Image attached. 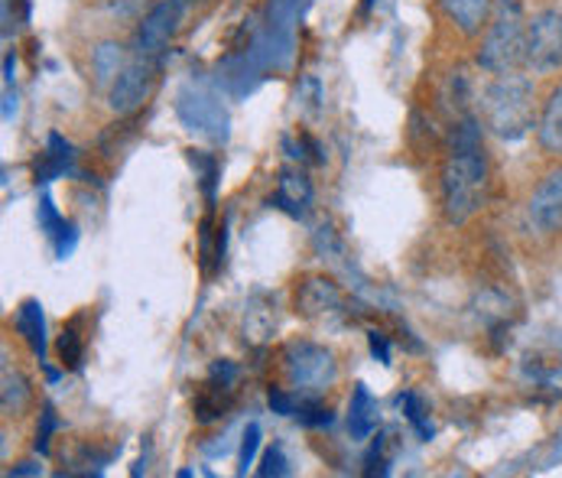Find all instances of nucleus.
<instances>
[{
	"label": "nucleus",
	"mask_w": 562,
	"mask_h": 478,
	"mask_svg": "<svg viewBox=\"0 0 562 478\" xmlns=\"http://www.w3.org/2000/svg\"><path fill=\"white\" fill-rule=\"evenodd\" d=\"M479 111H482L484 127L501 137V141H520L537 127V95L533 81L520 69L501 73L487 81L479 95Z\"/></svg>",
	"instance_id": "obj_1"
},
{
	"label": "nucleus",
	"mask_w": 562,
	"mask_h": 478,
	"mask_svg": "<svg viewBox=\"0 0 562 478\" xmlns=\"http://www.w3.org/2000/svg\"><path fill=\"white\" fill-rule=\"evenodd\" d=\"M442 212L449 225H465L487 202V159L482 144L452 147L442 163Z\"/></svg>",
	"instance_id": "obj_2"
},
{
	"label": "nucleus",
	"mask_w": 562,
	"mask_h": 478,
	"mask_svg": "<svg viewBox=\"0 0 562 478\" xmlns=\"http://www.w3.org/2000/svg\"><path fill=\"white\" fill-rule=\"evenodd\" d=\"M527 56V16L520 0H497L491 23L482 36L479 49V66L491 76L524 69Z\"/></svg>",
	"instance_id": "obj_3"
},
{
	"label": "nucleus",
	"mask_w": 562,
	"mask_h": 478,
	"mask_svg": "<svg viewBox=\"0 0 562 478\" xmlns=\"http://www.w3.org/2000/svg\"><path fill=\"white\" fill-rule=\"evenodd\" d=\"M283 368L300 398H319L338 381L335 355L316 342H290L283 352Z\"/></svg>",
	"instance_id": "obj_4"
},
{
	"label": "nucleus",
	"mask_w": 562,
	"mask_h": 478,
	"mask_svg": "<svg viewBox=\"0 0 562 478\" xmlns=\"http://www.w3.org/2000/svg\"><path fill=\"white\" fill-rule=\"evenodd\" d=\"M162 63L157 59H147L140 53H134L121 76L114 79V85L108 88V101H111V111L114 114H134L137 108H144L157 88V79H160Z\"/></svg>",
	"instance_id": "obj_5"
},
{
	"label": "nucleus",
	"mask_w": 562,
	"mask_h": 478,
	"mask_svg": "<svg viewBox=\"0 0 562 478\" xmlns=\"http://www.w3.org/2000/svg\"><path fill=\"white\" fill-rule=\"evenodd\" d=\"M524 69L557 73L562 69V10H540L527 20V56Z\"/></svg>",
	"instance_id": "obj_6"
},
{
	"label": "nucleus",
	"mask_w": 562,
	"mask_h": 478,
	"mask_svg": "<svg viewBox=\"0 0 562 478\" xmlns=\"http://www.w3.org/2000/svg\"><path fill=\"white\" fill-rule=\"evenodd\" d=\"M186 3L189 0H162L144 16L140 33H137V53L140 56L162 63V56H166V49H169V43H172V36L179 30Z\"/></svg>",
	"instance_id": "obj_7"
},
{
	"label": "nucleus",
	"mask_w": 562,
	"mask_h": 478,
	"mask_svg": "<svg viewBox=\"0 0 562 478\" xmlns=\"http://www.w3.org/2000/svg\"><path fill=\"white\" fill-rule=\"evenodd\" d=\"M527 222L543 232V235H553L562 232V166L553 169L533 192L530 205H527Z\"/></svg>",
	"instance_id": "obj_8"
},
{
	"label": "nucleus",
	"mask_w": 562,
	"mask_h": 478,
	"mask_svg": "<svg viewBox=\"0 0 562 478\" xmlns=\"http://www.w3.org/2000/svg\"><path fill=\"white\" fill-rule=\"evenodd\" d=\"M296 313L303 319H331L345 313V297L338 284L325 277H310L296 290Z\"/></svg>",
	"instance_id": "obj_9"
},
{
	"label": "nucleus",
	"mask_w": 562,
	"mask_h": 478,
	"mask_svg": "<svg viewBox=\"0 0 562 478\" xmlns=\"http://www.w3.org/2000/svg\"><path fill=\"white\" fill-rule=\"evenodd\" d=\"M241 332L247 345H267L277 332V303L267 293H254L244 307Z\"/></svg>",
	"instance_id": "obj_10"
},
{
	"label": "nucleus",
	"mask_w": 562,
	"mask_h": 478,
	"mask_svg": "<svg viewBox=\"0 0 562 478\" xmlns=\"http://www.w3.org/2000/svg\"><path fill=\"white\" fill-rule=\"evenodd\" d=\"M273 202L283 209V212H290V215H303L306 212V205L313 202V182H310V176L303 173V169H296V166H286L283 173H280V179H277V196H273Z\"/></svg>",
	"instance_id": "obj_11"
},
{
	"label": "nucleus",
	"mask_w": 562,
	"mask_h": 478,
	"mask_svg": "<svg viewBox=\"0 0 562 478\" xmlns=\"http://www.w3.org/2000/svg\"><path fill=\"white\" fill-rule=\"evenodd\" d=\"M232 394H235V381H225V378H215L209 375V381L199 388V394L192 400V410H195V420L199 423H215L228 413L232 407Z\"/></svg>",
	"instance_id": "obj_12"
},
{
	"label": "nucleus",
	"mask_w": 562,
	"mask_h": 478,
	"mask_svg": "<svg viewBox=\"0 0 562 478\" xmlns=\"http://www.w3.org/2000/svg\"><path fill=\"white\" fill-rule=\"evenodd\" d=\"M442 10L465 36H482L491 23L494 0H442Z\"/></svg>",
	"instance_id": "obj_13"
},
{
	"label": "nucleus",
	"mask_w": 562,
	"mask_h": 478,
	"mask_svg": "<svg viewBox=\"0 0 562 478\" xmlns=\"http://www.w3.org/2000/svg\"><path fill=\"white\" fill-rule=\"evenodd\" d=\"M537 137L540 147L553 157H562V81L547 95L543 108H540V121H537Z\"/></svg>",
	"instance_id": "obj_14"
},
{
	"label": "nucleus",
	"mask_w": 562,
	"mask_h": 478,
	"mask_svg": "<svg viewBox=\"0 0 562 478\" xmlns=\"http://www.w3.org/2000/svg\"><path fill=\"white\" fill-rule=\"evenodd\" d=\"M381 423V410H378V400L371 398L368 385H355V394H351V407H348V433L355 440H368Z\"/></svg>",
	"instance_id": "obj_15"
},
{
	"label": "nucleus",
	"mask_w": 562,
	"mask_h": 478,
	"mask_svg": "<svg viewBox=\"0 0 562 478\" xmlns=\"http://www.w3.org/2000/svg\"><path fill=\"white\" fill-rule=\"evenodd\" d=\"M16 332L26 338L30 352H33L40 362H46V319H43L40 300L20 303V310H16Z\"/></svg>",
	"instance_id": "obj_16"
},
{
	"label": "nucleus",
	"mask_w": 562,
	"mask_h": 478,
	"mask_svg": "<svg viewBox=\"0 0 562 478\" xmlns=\"http://www.w3.org/2000/svg\"><path fill=\"white\" fill-rule=\"evenodd\" d=\"M3 388H0V403H3V413L7 416H20L26 407H30V400H33V391H30V381L16 371V368H10V365H3V381H0Z\"/></svg>",
	"instance_id": "obj_17"
},
{
	"label": "nucleus",
	"mask_w": 562,
	"mask_h": 478,
	"mask_svg": "<svg viewBox=\"0 0 562 478\" xmlns=\"http://www.w3.org/2000/svg\"><path fill=\"white\" fill-rule=\"evenodd\" d=\"M124 49L117 46V43H101L98 49H94V56H91V69H94V79L98 85H114V79L121 76V69H124Z\"/></svg>",
	"instance_id": "obj_18"
},
{
	"label": "nucleus",
	"mask_w": 562,
	"mask_h": 478,
	"mask_svg": "<svg viewBox=\"0 0 562 478\" xmlns=\"http://www.w3.org/2000/svg\"><path fill=\"white\" fill-rule=\"evenodd\" d=\"M69 166H72V147L59 134H49V147L43 154V166H36V179L40 182H49L59 173H66Z\"/></svg>",
	"instance_id": "obj_19"
},
{
	"label": "nucleus",
	"mask_w": 562,
	"mask_h": 478,
	"mask_svg": "<svg viewBox=\"0 0 562 478\" xmlns=\"http://www.w3.org/2000/svg\"><path fill=\"white\" fill-rule=\"evenodd\" d=\"M59 358H63V368L69 371H79L81 362H85V335L79 332V319L69 322L59 335Z\"/></svg>",
	"instance_id": "obj_20"
},
{
	"label": "nucleus",
	"mask_w": 562,
	"mask_h": 478,
	"mask_svg": "<svg viewBox=\"0 0 562 478\" xmlns=\"http://www.w3.org/2000/svg\"><path fill=\"white\" fill-rule=\"evenodd\" d=\"M403 413H406V420L413 423V430L419 433V440H429L432 436V423H429V410H426V403L419 394H403Z\"/></svg>",
	"instance_id": "obj_21"
},
{
	"label": "nucleus",
	"mask_w": 562,
	"mask_h": 478,
	"mask_svg": "<svg viewBox=\"0 0 562 478\" xmlns=\"http://www.w3.org/2000/svg\"><path fill=\"white\" fill-rule=\"evenodd\" d=\"M257 476L260 478L290 476V469H286V456H283V449H280V446H270V449L263 453V463H260Z\"/></svg>",
	"instance_id": "obj_22"
},
{
	"label": "nucleus",
	"mask_w": 562,
	"mask_h": 478,
	"mask_svg": "<svg viewBox=\"0 0 562 478\" xmlns=\"http://www.w3.org/2000/svg\"><path fill=\"white\" fill-rule=\"evenodd\" d=\"M257 446H260V426L257 423H250L247 430H244V440H241V476H247V469L254 466V456H257Z\"/></svg>",
	"instance_id": "obj_23"
},
{
	"label": "nucleus",
	"mask_w": 562,
	"mask_h": 478,
	"mask_svg": "<svg viewBox=\"0 0 562 478\" xmlns=\"http://www.w3.org/2000/svg\"><path fill=\"white\" fill-rule=\"evenodd\" d=\"M59 426V420H56V410H53V403H46L43 407V426H40V433H36V453H49V436H53V430Z\"/></svg>",
	"instance_id": "obj_24"
},
{
	"label": "nucleus",
	"mask_w": 562,
	"mask_h": 478,
	"mask_svg": "<svg viewBox=\"0 0 562 478\" xmlns=\"http://www.w3.org/2000/svg\"><path fill=\"white\" fill-rule=\"evenodd\" d=\"M40 222H43V232H46L49 238H56V235H59V229L66 225V222L56 215V209H53V199H49V196H43V202H40Z\"/></svg>",
	"instance_id": "obj_25"
},
{
	"label": "nucleus",
	"mask_w": 562,
	"mask_h": 478,
	"mask_svg": "<svg viewBox=\"0 0 562 478\" xmlns=\"http://www.w3.org/2000/svg\"><path fill=\"white\" fill-rule=\"evenodd\" d=\"M296 407H300L296 394H290V391H283V388H273V391H270V410H273V413L293 416V413H296Z\"/></svg>",
	"instance_id": "obj_26"
},
{
	"label": "nucleus",
	"mask_w": 562,
	"mask_h": 478,
	"mask_svg": "<svg viewBox=\"0 0 562 478\" xmlns=\"http://www.w3.org/2000/svg\"><path fill=\"white\" fill-rule=\"evenodd\" d=\"M371 355L381 358L384 365H391V345H387V338L381 332H371Z\"/></svg>",
	"instance_id": "obj_27"
},
{
	"label": "nucleus",
	"mask_w": 562,
	"mask_h": 478,
	"mask_svg": "<svg viewBox=\"0 0 562 478\" xmlns=\"http://www.w3.org/2000/svg\"><path fill=\"white\" fill-rule=\"evenodd\" d=\"M43 473V466H36V463H20L16 469H10L7 476H40Z\"/></svg>",
	"instance_id": "obj_28"
}]
</instances>
